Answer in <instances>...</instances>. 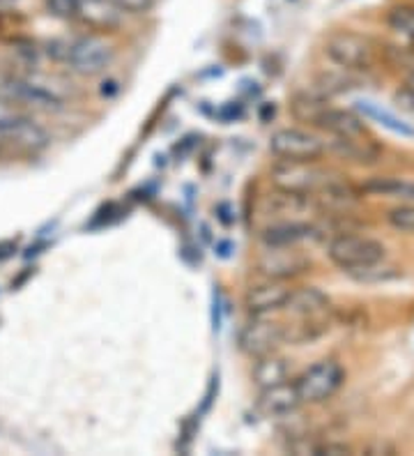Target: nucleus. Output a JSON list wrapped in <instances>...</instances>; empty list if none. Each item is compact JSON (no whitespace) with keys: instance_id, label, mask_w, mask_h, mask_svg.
Masks as SVG:
<instances>
[{"instance_id":"f257e3e1","label":"nucleus","mask_w":414,"mask_h":456,"mask_svg":"<svg viewBox=\"0 0 414 456\" xmlns=\"http://www.w3.org/2000/svg\"><path fill=\"white\" fill-rule=\"evenodd\" d=\"M341 175L331 168L321 167L318 162H290L279 159L270 171V183L274 190L290 191V194L315 196L331 184L341 183Z\"/></svg>"},{"instance_id":"20e7f679","label":"nucleus","mask_w":414,"mask_h":456,"mask_svg":"<svg viewBox=\"0 0 414 456\" xmlns=\"http://www.w3.org/2000/svg\"><path fill=\"white\" fill-rule=\"evenodd\" d=\"M325 56L341 69L348 72H369L376 65V45L366 35L353 30H338L331 33L325 42Z\"/></svg>"},{"instance_id":"2eb2a0df","label":"nucleus","mask_w":414,"mask_h":456,"mask_svg":"<svg viewBox=\"0 0 414 456\" xmlns=\"http://www.w3.org/2000/svg\"><path fill=\"white\" fill-rule=\"evenodd\" d=\"M122 17L125 12L113 0H81L77 21L94 30H113L120 26Z\"/></svg>"},{"instance_id":"f03ea898","label":"nucleus","mask_w":414,"mask_h":456,"mask_svg":"<svg viewBox=\"0 0 414 456\" xmlns=\"http://www.w3.org/2000/svg\"><path fill=\"white\" fill-rule=\"evenodd\" d=\"M0 100L7 104H26L42 111L65 109V95L45 78L0 77Z\"/></svg>"},{"instance_id":"f3484780","label":"nucleus","mask_w":414,"mask_h":456,"mask_svg":"<svg viewBox=\"0 0 414 456\" xmlns=\"http://www.w3.org/2000/svg\"><path fill=\"white\" fill-rule=\"evenodd\" d=\"M361 194L382 200H396V203H414V183L403 178H370L361 184Z\"/></svg>"},{"instance_id":"7ed1b4c3","label":"nucleus","mask_w":414,"mask_h":456,"mask_svg":"<svg viewBox=\"0 0 414 456\" xmlns=\"http://www.w3.org/2000/svg\"><path fill=\"white\" fill-rule=\"evenodd\" d=\"M327 256L334 265L341 267L343 273L350 274L354 270L385 261L386 249L382 242L369 238V235L341 233L331 238V242L327 245Z\"/></svg>"},{"instance_id":"9d476101","label":"nucleus","mask_w":414,"mask_h":456,"mask_svg":"<svg viewBox=\"0 0 414 456\" xmlns=\"http://www.w3.org/2000/svg\"><path fill=\"white\" fill-rule=\"evenodd\" d=\"M311 125L327 132L329 136H337V139H370L364 120L357 113L345 111V109H334L329 104H325L321 111L315 113Z\"/></svg>"},{"instance_id":"423d86ee","label":"nucleus","mask_w":414,"mask_h":456,"mask_svg":"<svg viewBox=\"0 0 414 456\" xmlns=\"http://www.w3.org/2000/svg\"><path fill=\"white\" fill-rule=\"evenodd\" d=\"M272 155L279 159H290V162H318L329 148L327 141H322L318 134L306 132L299 127H286L272 134L270 139Z\"/></svg>"},{"instance_id":"9b49d317","label":"nucleus","mask_w":414,"mask_h":456,"mask_svg":"<svg viewBox=\"0 0 414 456\" xmlns=\"http://www.w3.org/2000/svg\"><path fill=\"white\" fill-rule=\"evenodd\" d=\"M293 293V286L283 281V279H267L263 284L254 286L247 290L244 305L254 316H265L286 309L288 297Z\"/></svg>"},{"instance_id":"39448f33","label":"nucleus","mask_w":414,"mask_h":456,"mask_svg":"<svg viewBox=\"0 0 414 456\" xmlns=\"http://www.w3.org/2000/svg\"><path fill=\"white\" fill-rule=\"evenodd\" d=\"M0 141L26 152L45 151L49 145V134L26 113L12 111L7 102L0 100Z\"/></svg>"},{"instance_id":"dca6fc26","label":"nucleus","mask_w":414,"mask_h":456,"mask_svg":"<svg viewBox=\"0 0 414 456\" xmlns=\"http://www.w3.org/2000/svg\"><path fill=\"white\" fill-rule=\"evenodd\" d=\"M302 403V396H299L297 385L295 383H279L265 387L263 395H260V411L265 412L267 418H283V415H290V412L297 411V406Z\"/></svg>"},{"instance_id":"a211bd4d","label":"nucleus","mask_w":414,"mask_h":456,"mask_svg":"<svg viewBox=\"0 0 414 456\" xmlns=\"http://www.w3.org/2000/svg\"><path fill=\"white\" fill-rule=\"evenodd\" d=\"M327 309H329V297L321 289L309 286V289H293L283 312H290L299 318H313L322 316Z\"/></svg>"},{"instance_id":"aec40b11","label":"nucleus","mask_w":414,"mask_h":456,"mask_svg":"<svg viewBox=\"0 0 414 456\" xmlns=\"http://www.w3.org/2000/svg\"><path fill=\"white\" fill-rule=\"evenodd\" d=\"M386 26L403 37H414V5H396L386 12Z\"/></svg>"},{"instance_id":"4be33fe9","label":"nucleus","mask_w":414,"mask_h":456,"mask_svg":"<svg viewBox=\"0 0 414 456\" xmlns=\"http://www.w3.org/2000/svg\"><path fill=\"white\" fill-rule=\"evenodd\" d=\"M353 274L357 281H364V284H376V281H386V279H394L396 277V267L392 265H385V261L380 263H373L369 267H361V270H354Z\"/></svg>"},{"instance_id":"0eeeda50","label":"nucleus","mask_w":414,"mask_h":456,"mask_svg":"<svg viewBox=\"0 0 414 456\" xmlns=\"http://www.w3.org/2000/svg\"><path fill=\"white\" fill-rule=\"evenodd\" d=\"M113 56H116V51L106 39L97 37V35H81L77 39H69L65 65L81 77H94V74L104 72L113 62Z\"/></svg>"},{"instance_id":"4468645a","label":"nucleus","mask_w":414,"mask_h":456,"mask_svg":"<svg viewBox=\"0 0 414 456\" xmlns=\"http://www.w3.org/2000/svg\"><path fill=\"white\" fill-rule=\"evenodd\" d=\"M315 235V226H311L304 219H295V222H274L267 228H263L260 240L263 245L270 247H297L304 240H311Z\"/></svg>"},{"instance_id":"cd10ccee","label":"nucleus","mask_w":414,"mask_h":456,"mask_svg":"<svg viewBox=\"0 0 414 456\" xmlns=\"http://www.w3.org/2000/svg\"><path fill=\"white\" fill-rule=\"evenodd\" d=\"M408 42H410V51H412V56H414V37L408 39Z\"/></svg>"},{"instance_id":"ddd939ff","label":"nucleus","mask_w":414,"mask_h":456,"mask_svg":"<svg viewBox=\"0 0 414 456\" xmlns=\"http://www.w3.org/2000/svg\"><path fill=\"white\" fill-rule=\"evenodd\" d=\"M263 210H265V215L274 217L276 222H295V219H304V215H309L311 210H318V206H315L313 196L276 190L274 196L265 199Z\"/></svg>"},{"instance_id":"f8f14e48","label":"nucleus","mask_w":414,"mask_h":456,"mask_svg":"<svg viewBox=\"0 0 414 456\" xmlns=\"http://www.w3.org/2000/svg\"><path fill=\"white\" fill-rule=\"evenodd\" d=\"M304 270H306V258L295 247H270V251L260 261V273L265 279L288 281L302 274Z\"/></svg>"},{"instance_id":"1a4fd4ad","label":"nucleus","mask_w":414,"mask_h":456,"mask_svg":"<svg viewBox=\"0 0 414 456\" xmlns=\"http://www.w3.org/2000/svg\"><path fill=\"white\" fill-rule=\"evenodd\" d=\"M290 341V328L272 318V314L265 316H254V321L242 330L239 334V346L242 351L251 357H263L270 353L279 351V346Z\"/></svg>"},{"instance_id":"bb28decb","label":"nucleus","mask_w":414,"mask_h":456,"mask_svg":"<svg viewBox=\"0 0 414 456\" xmlns=\"http://www.w3.org/2000/svg\"><path fill=\"white\" fill-rule=\"evenodd\" d=\"M315 454H350V447L343 445V443H325V445H318V452H315Z\"/></svg>"},{"instance_id":"b1692460","label":"nucleus","mask_w":414,"mask_h":456,"mask_svg":"<svg viewBox=\"0 0 414 456\" xmlns=\"http://www.w3.org/2000/svg\"><path fill=\"white\" fill-rule=\"evenodd\" d=\"M45 5L51 17L62 19V21H77L81 0H45Z\"/></svg>"},{"instance_id":"393cba45","label":"nucleus","mask_w":414,"mask_h":456,"mask_svg":"<svg viewBox=\"0 0 414 456\" xmlns=\"http://www.w3.org/2000/svg\"><path fill=\"white\" fill-rule=\"evenodd\" d=\"M394 104L405 113V116L414 118V88L410 84L401 86V88L394 93Z\"/></svg>"},{"instance_id":"a878e982","label":"nucleus","mask_w":414,"mask_h":456,"mask_svg":"<svg viewBox=\"0 0 414 456\" xmlns=\"http://www.w3.org/2000/svg\"><path fill=\"white\" fill-rule=\"evenodd\" d=\"M125 14H145L155 7V0H113Z\"/></svg>"},{"instance_id":"412c9836","label":"nucleus","mask_w":414,"mask_h":456,"mask_svg":"<svg viewBox=\"0 0 414 456\" xmlns=\"http://www.w3.org/2000/svg\"><path fill=\"white\" fill-rule=\"evenodd\" d=\"M359 109H361V113H364L366 118H370V120H380V125L389 127L392 132L405 134V136H414V129L410 127V125H405L403 120L394 118L392 113L382 111L380 106H376L373 102H359Z\"/></svg>"},{"instance_id":"5701e85b","label":"nucleus","mask_w":414,"mask_h":456,"mask_svg":"<svg viewBox=\"0 0 414 456\" xmlns=\"http://www.w3.org/2000/svg\"><path fill=\"white\" fill-rule=\"evenodd\" d=\"M386 219H389V224H392L396 231L414 233V203H398L396 208L389 210Z\"/></svg>"},{"instance_id":"6ab92c4d","label":"nucleus","mask_w":414,"mask_h":456,"mask_svg":"<svg viewBox=\"0 0 414 456\" xmlns=\"http://www.w3.org/2000/svg\"><path fill=\"white\" fill-rule=\"evenodd\" d=\"M288 379H290V362L286 357L276 355V353L258 357L254 369V380L258 383L260 390L272 387V385L286 383Z\"/></svg>"},{"instance_id":"6e6552de","label":"nucleus","mask_w":414,"mask_h":456,"mask_svg":"<svg viewBox=\"0 0 414 456\" xmlns=\"http://www.w3.org/2000/svg\"><path fill=\"white\" fill-rule=\"evenodd\" d=\"M343 380H345V371L338 362L321 360L311 364L295 380V385H297L299 396H302V403H321V401H327L341 390Z\"/></svg>"}]
</instances>
